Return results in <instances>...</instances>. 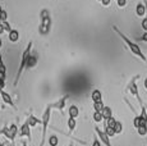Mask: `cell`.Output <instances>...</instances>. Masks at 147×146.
I'll use <instances>...</instances> for the list:
<instances>
[{
  "mask_svg": "<svg viewBox=\"0 0 147 146\" xmlns=\"http://www.w3.org/2000/svg\"><path fill=\"white\" fill-rule=\"evenodd\" d=\"M113 30H114L115 32L118 33V36H119V37L121 39V40L124 41V44H125L127 46H128V49L131 50V53H132V54L136 55V57H138V58L141 59V60L147 62V57H146V55L142 53V50H141V47L138 46L137 44L133 43V41H132L131 39H128V37H127V36L124 35V33L121 32V31H119V28H118V27H115V26H114V27H113Z\"/></svg>",
  "mask_w": 147,
  "mask_h": 146,
  "instance_id": "6da1fadb",
  "label": "cell"
},
{
  "mask_svg": "<svg viewBox=\"0 0 147 146\" xmlns=\"http://www.w3.org/2000/svg\"><path fill=\"white\" fill-rule=\"evenodd\" d=\"M32 45H33V41L31 40L30 43H28L27 47L24 49V51L22 53L21 64H19L18 72H17V74H16V80H14V86L18 85V81H19V78H21L22 73L24 72V69H27V62H28V59H30V57H31V51H32Z\"/></svg>",
  "mask_w": 147,
  "mask_h": 146,
  "instance_id": "7a4b0ae2",
  "label": "cell"
},
{
  "mask_svg": "<svg viewBox=\"0 0 147 146\" xmlns=\"http://www.w3.org/2000/svg\"><path fill=\"white\" fill-rule=\"evenodd\" d=\"M51 30V17H50L49 9H42L40 12V26H38V33L42 36L49 35Z\"/></svg>",
  "mask_w": 147,
  "mask_h": 146,
  "instance_id": "3957f363",
  "label": "cell"
},
{
  "mask_svg": "<svg viewBox=\"0 0 147 146\" xmlns=\"http://www.w3.org/2000/svg\"><path fill=\"white\" fill-rule=\"evenodd\" d=\"M51 112H53V104H49L46 105L44 110V114H42L41 118V124H42V136H41V142L40 146H44L45 142H46V131L47 127H49V123H50V118H51Z\"/></svg>",
  "mask_w": 147,
  "mask_h": 146,
  "instance_id": "277c9868",
  "label": "cell"
},
{
  "mask_svg": "<svg viewBox=\"0 0 147 146\" xmlns=\"http://www.w3.org/2000/svg\"><path fill=\"white\" fill-rule=\"evenodd\" d=\"M140 78V76H136V77L132 78V81H131V83H129V86H128V90H129V92H131L132 95L136 97V99L138 100V103H140V105H142V99H141V96H140V92H138V87H137V80Z\"/></svg>",
  "mask_w": 147,
  "mask_h": 146,
  "instance_id": "5b68a950",
  "label": "cell"
},
{
  "mask_svg": "<svg viewBox=\"0 0 147 146\" xmlns=\"http://www.w3.org/2000/svg\"><path fill=\"white\" fill-rule=\"evenodd\" d=\"M19 137H28V142L32 141V136H31V126L30 123H28V120L23 123V124L21 126V128H19Z\"/></svg>",
  "mask_w": 147,
  "mask_h": 146,
  "instance_id": "8992f818",
  "label": "cell"
},
{
  "mask_svg": "<svg viewBox=\"0 0 147 146\" xmlns=\"http://www.w3.org/2000/svg\"><path fill=\"white\" fill-rule=\"evenodd\" d=\"M95 132H96V135H97V137L100 139V141L102 142L105 146H113L111 144H110V137L105 133V131H101L100 128L96 126V127H95Z\"/></svg>",
  "mask_w": 147,
  "mask_h": 146,
  "instance_id": "52a82bcc",
  "label": "cell"
},
{
  "mask_svg": "<svg viewBox=\"0 0 147 146\" xmlns=\"http://www.w3.org/2000/svg\"><path fill=\"white\" fill-rule=\"evenodd\" d=\"M69 97V95H64L60 100H58L56 103H53V109H56L59 110L60 113L64 112V108H65V104H67V99Z\"/></svg>",
  "mask_w": 147,
  "mask_h": 146,
  "instance_id": "ba28073f",
  "label": "cell"
},
{
  "mask_svg": "<svg viewBox=\"0 0 147 146\" xmlns=\"http://www.w3.org/2000/svg\"><path fill=\"white\" fill-rule=\"evenodd\" d=\"M0 96H1V100H3V101H4L5 104H8L9 106H12V108L16 109V104H14L12 96H10L8 92H5L4 90H3V91H0Z\"/></svg>",
  "mask_w": 147,
  "mask_h": 146,
  "instance_id": "9c48e42d",
  "label": "cell"
},
{
  "mask_svg": "<svg viewBox=\"0 0 147 146\" xmlns=\"http://www.w3.org/2000/svg\"><path fill=\"white\" fill-rule=\"evenodd\" d=\"M8 39H9L10 43H18V41H19V32H18V30H13L12 28V31H9V32H8Z\"/></svg>",
  "mask_w": 147,
  "mask_h": 146,
  "instance_id": "30bf717a",
  "label": "cell"
},
{
  "mask_svg": "<svg viewBox=\"0 0 147 146\" xmlns=\"http://www.w3.org/2000/svg\"><path fill=\"white\" fill-rule=\"evenodd\" d=\"M136 14L138 17H143L146 16V4L145 3H138L136 7Z\"/></svg>",
  "mask_w": 147,
  "mask_h": 146,
  "instance_id": "8fae6325",
  "label": "cell"
},
{
  "mask_svg": "<svg viewBox=\"0 0 147 146\" xmlns=\"http://www.w3.org/2000/svg\"><path fill=\"white\" fill-rule=\"evenodd\" d=\"M91 100L94 103H98V101H102V94H101L100 90H94L91 92Z\"/></svg>",
  "mask_w": 147,
  "mask_h": 146,
  "instance_id": "7c38bea8",
  "label": "cell"
},
{
  "mask_svg": "<svg viewBox=\"0 0 147 146\" xmlns=\"http://www.w3.org/2000/svg\"><path fill=\"white\" fill-rule=\"evenodd\" d=\"M69 117L77 118L80 117V108L77 105H70L69 106Z\"/></svg>",
  "mask_w": 147,
  "mask_h": 146,
  "instance_id": "4fadbf2b",
  "label": "cell"
},
{
  "mask_svg": "<svg viewBox=\"0 0 147 146\" xmlns=\"http://www.w3.org/2000/svg\"><path fill=\"white\" fill-rule=\"evenodd\" d=\"M9 133H10V137H9V141L13 142L14 140H16V136L17 133H18V127H17L16 124H12L9 127Z\"/></svg>",
  "mask_w": 147,
  "mask_h": 146,
  "instance_id": "5bb4252c",
  "label": "cell"
},
{
  "mask_svg": "<svg viewBox=\"0 0 147 146\" xmlns=\"http://www.w3.org/2000/svg\"><path fill=\"white\" fill-rule=\"evenodd\" d=\"M27 120H28V123H30V126L31 127H35V126H37V124H41V120L38 119V118H36L35 116H28V118H27Z\"/></svg>",
  "mask_w": 147,
  "mask_h": 146,
  "instance_id": "9a60e30c",
  "label": "cell"
},
{
  "mask_svg": "<svg viewBox=\"0 0 147 146\" xmlns=\"http://www.w3.org/2000/svg\"><path fill=\"white\" fill-rule=\"evenodd\" d=\"M37 62H38L37 57H36V55H32V54H31V57H30V59H28V62H27V69L33 68V67L37 64Z\"/></svg>",
  "mask_w": 147,
  "mask_h": 146,
  "instance_id": "2e32d148",
  "label": "cell"
},
{
  "mask_svg": "<svg viewBox=\"0 0 147 146\" xmlns=\"http://www.w3.org/2000/svg\"><path fill=\"white\" fill-rule=\"evenodd\" d=\"M101 113H102V116H104V119H109V118L113 117V110H111L110 106H105Z\"/></svg>",
  "mask_w": 147,
  "mask_h": 146,
  "instance_id": "e0dca14e",
  "label": "cell"
},
{
  "mask_svg": "<svg viewBox=\"0 0 147 146\" xmlns=\"http://www.w3.org/2000/svg\"><path fill=\"white\" fill-rule=\"evenodd\" d=\"M76 126H77V120H76V118H72V117L68 118V128H69V132L74 131Z\"/></svg>",
  "mask_w": 147,
  "mask_h": 146,
  "instance_id": "ac0fdd59",
  "label": "cell"
},
{
  "mask_svg": "<svg viewBox=\"0 0 147 146\" xmlns=\"http://www.w3.org/2000/svg\"><path fill=\"white\" fill-rule=\"evenodd\" d=\"M92 118H94V120L96 123H101V122H104V116H102V113H100V112H95L94 113V116H92Z\"/></svg>",
  "mask_w": 147,
  "mask_h": 146,
  "instance_id": "d6986e66",
  "label": "cell"
},
{
  "mask_svg": "<svg viewBox=\"0 0 147 146\" xmlns=\"http://www.w3.org/2000/svg\"><path fill=\"white\" fill-rule=\"evenodd\" d=\"M105 122V126H107V127H110V128H114L115 127V124H117V122L118 120L115 119L114 117H111V118H109V119H105L104 120Z\"/></svg>",
  "mask_w": 147,
  "mask_h": 146,
  "instance_id": "ffe728a7",
  "label": "cell"
},
{
  "mask_svg": "<svg viewBox=\"0 0 147 146\" xmlns=\"http://www.w3.org/2000/svg\"><path fill=\"white\" fill-rule=\"evenodd\" d=\"M49 145L50 146H58L59 145V139L56 135H51L49 136Z\"/></svg>",
  "mask_w": 147,
  "mask_h": 146,
  "instance_id": "44dd1931",
  "label": "cell"
},
{
  "mask_svg": "<svg viewBox=\"0 0 147 146\" xmlns=\"http://www.w3.org/2000/svg\"><path fill=\"white\" fill-rule=\"evenodd\" d=\"M105 108V105H104L102 101H98V103H94V110L95 112H102V109Z\"/></svg>",
  "mask_w": 147,
  "mask_h": 146,
  "instance_id": "7402d4cb",
  "label": "cell"
},
{
  "mask_svg": "<svg viewBox=\"0 0 147 146\" xmlns=\"http://www.w3.org/2000/svg\"><path fill=\"white\" fill-rule=\"evenodd\" d=\"M141 124H142V119H141V116H138V114H136L134 116V119H133V126L136 128L141 127Z\"/></svg>",
  "mask_w": 147,
  "mask_h": 146,
  "instance_id": "603a6c76",
  "label": "cell"
},
{
  "mask_svg": "<svg viewBox=\"0 0 147 146\" xmlns=\"http://www.w3.org/2000/svg\"><path fill=\"white\" fill-rule=\"evenodd\" d=\"M137 132L140 136H146L147 135V126H141V127H138Z\"/></svg>",
  "mask_w": 147,
  "mask_h": 146,
  "instance_id": "cb8c5ba5",
  "label": "cell"
},
{
  "mask_svg": "<svg viewBox=\"0 0 147 146\" xmlns=\"http://www.w3.org/2000/svg\"><path fill=\"white\" fill-rule=\"evenodd\" d=\"M114 131H115V133H117V135H118V133H121V132H123V124H121L119 120H118L117 124H115Z\"/></svg>",
  "mask_w": 147,
  "mask_h": 146,
  "instance_id": "d4e9b609",
  "label": "cell"
},
{
  "mask_svg": "<svg viewBox=\"0 0 147 146\" xmlns=\"http://www.w3.org/2000/svg\"><path fill=\"white\" fill-rule=\"evenodd\" d=\"M105 133L109 137H113V136H115V131H114V128H110V127H107V126H105Z\"/></svg>",
  "mask_w": 147,
  "mask_h": 146,
  "instance_id": "484cf974",
  "label": "cell"
},
{
  "mask_svg": "<svg viewBox=\"0 0 147 146\" xmlns=\"http://www.w3.org/2000/svg\"><path fill=\"white\" fill-rule=\"evenodd\" d=\"M0 135H4V136L7 137V140H9V137H10V133H9V128H8V127H4V128H1V130H0Z\"/></svg>",
  "mask_w": 147,
  "mask_h": 146,
  "instance_id": "4316f807",
  "label": "cell"
},
{
  "mask_svg": "<svg viewBox=\"0 0 147 146\" xmlns=\"http://www.w3.org/2000/svg\"><path fill=\"white\" fill-rule=\"evenodd\" d=\"M92 146H102V142L100 141V139L97 137V135L94 137V142H92Z\"/></svg>",
  "mask_w": 147,
  "mask_h": 146,
  "instance_id": "83f0119b",
  "label": "cell"
},
{
  "mask_svg": "<svg viewBox=\"0 0 147 146\" xmlns=\"http://www.w3.org/2000/svg\"><path fill=\"white\" fill-rule=\"evenodd\" d=\"M0 21H1V22H7L8 21V12L3 10L1 14H0Z\"/></svg>",
  "mask_w": 147,
  "mask_h": 146,
  "instance_id": "f1b7e54d",
  "label": "cell"
},
{
  "mask_svg": "<svg viewBox=\"0 0 147 146\" xmlns=\"http://www.w3.org/2000/svg\"><path fill=\"white\" fill-rule=\"evenodd\" d=\"M141 26H142L143 31H147V17H143L142 22H141Z\"/></svg>",
  "mask_w": 147,
  "mask_h": 146,
  "instance_id": "f546056e",
  "label": "cell"
},
{
  "mask_svg": "<svg viewBox=\"0 0 147 146\" xmlns=\"http://www.w3.org/2000/svg\"><path fill=\"white\" fill-rule=\"evenodd\" d=\"M117 4H118V7L119 8H124L127 5V0H118Z\"/></svg>",
  "mask_w": 147,
  "mask_h": 146,
  "instance_id": "4dcf8cb0",
  "label": "cell"
},
{
  "mask_svg": "<svg viewBox=\"0 0 147 146\" xmlns=\"http://www.w3.org/2000/svg\"><path fill=\"white\" fill-rule=\"evenodd\" d=\"M3 23V26H4V28H5V31H8V32H9V31H12V28H10V24H9V22H1Z\"/></svg>",
  "mask_w": 147,
  "mask_h": 146,
  "instance_id": "1f68e13d",
  "label": "cell"
},
{
  "mask_svg": "<svg viewBox=\"0 0 147 146\" xmlns=\"http://www.w3.org/2000/svg\"><path fill=\"white\" fill-rule=\"evenodd\" d=\"M100 3L104 5V7H107V5H110V3H111V0H101Z\"/></svg>",
  "mask_w": 147,
  "mask_h": 146,
  "instance_id": "d6a6232c",
  "label": "cell"
},
{
  "mask_svg": "<svg viewBox=\"0 0 147 146\" xmlns=\"http://www.w3.org/2000/svg\"><path fill=\"white\" fill-rule=\"evenodd\" d=\"M141 41H143V43H147V31H145V33L142 35V37H141Z\"/></svg>",
  "mask_w": 147,
  "mask_h": 146,
  "instance_id": "836d02e7",
  "label": "cell"
},
{
  "mask_svg": "<svg viewBox=\"0 0 147 146\" xmlns=\"http://www.w3.org/2000/svg\"><path fill=\"white\" fill-rule=\"evenodd\" d=\"M5 87V81L4 80H0V91H3Z\"/></svg>",
  "mask_w": 147,
  "mask_h": 146,
  "instance_id": "e575fe53",
  "label": "cell"
},
{
  "mask_svg": "<svg viewBox=\"0 0 147 146\" xmlns=\"http://www.w3.org/2000/svg\"><path fill=\"white\" fill-rule=\"evenodd\" d=\"M3 32H5V28H4V26H3V23H0V35H1Z\"/></svg>",
  "mask_w": 147,
  "mask_h": 146,
  "instance_id": "d590c367",
  "label": "cell"
},
{
  "mask_svg": "<svg viewBox=\"0 0 147 146\" xmlns=\"http://www.w3.org/2000/svg\"><path fill=\"white\" fill-rule=\"evenodd\" d=\"M143 86H145V89L147 90V78H145V81H143Z\"/></svg>",
  "mask_w": 147,
  "mask_h": 146,
  "instance_id": "8d00e7d4",
  "label": "cell"
},
{
  "mask_svg": "<svg viewBox=\"0 0 147 146\" xmlns=\"http://www.w3.org/2000/svg\"><path fill=\"white\" fill-rule=\"evenodd\" d=\"M22 146H28V145H27L26 141H23V142H22Z\"/></svg>",
  "mask_w": 147,
  "mask_h": 146,
  "instance_id": "74e56055",
  "label": "cell"
},
{
  "mask_svg": "<svg viewBox=\"0 0 147 146\" xmlns=\"http://www.w3.org/2000/svg\"><path fill=\"white\" fill-rule=\"evenodd\" d=\"M7 146H14V145H13V142H8Z\"/></svg>",
  "mask_w": 147,
  "mask_h": 146,
  "instance_id": "f35d334b",
  "label": "cell"
},
{
  "mask_svg": "<svg viewBox=\"0 0 147 146\" xmlns=\"http://www.w3.org/2000/svg\"><path fill=\"white\" fill-rule=\"evenodd\" d=\"M3 63V58H1V54H0V64Z\"/></svg>",
  "mask_w": 147,
  "mask_h": 146,
  "instance_id": "ab89813d",
  "label": "cell"
},
{
  "mask_svg": "<svg viewBox=\"0 0 147 146\" xmlns=\"http://www.w3.org/2000/svg\"><path fill=\"white\" fill-rule=\"evenodd\" d=\"M3 10H4V9H3V8H1V5H0V14H1V12H3Z\"/></svg>",
  "mask_w": 147,
  "mask_h": 146,
  "instance_id": "60d3db41",
  "label": "cell"
},
{
  "mask_svg": "<svg viewBox=\"0 0 147 146\" xmlns=\"http://www.w3.org/2000/svg\"><path fill=\"white\" fill-rule=\"evenodd\" d=\"M3 46V41H1V39H0V47Z\"/></svg>",
  "mask_w": 147,
  "mask_h": 146,
  "instance_id": "b9f144b4",
  "label": "cell"
},
{
  "mask_svg": "<svg viewBox=\"0 0 147 146\" xmlns=\"http://www.w3.org/2000/svg\"><path fill=\"white\" fill-rule=\"evenodd\" d=\"M69 146H73V145H72V144H70V145H69Z\"/></svg>",
  "mask_w": 147,
  "mask_h": 146,
  "instance_id": "7bdbcfd3",
  "label": "cell"
},
{
  "mask_svg": "<svg viewBox=\"0 0 147 146\" xmlns=\"http://www.w3.org/2000/svg\"><path fill=\"white\" fill-rule=\"evenodd\" d=\"M97 1H101V0H97Z\"/></svg>",
  "mask_w": 147,
  "mask_h": 146,
  "instance_id": "ee69618b",
  "label": "cell"
},
{
  "mask_svg": "<svg viewBox=\"0 0 147 146\" xmlns=\"http://www.w3.org/2000/svg\"><path fill=\"white\" fill-rule=\"evenodd\" d=\"M117 1H118V0H117Z\"/></svg>",
  "mask_w": 147,
  "mask_h": 146,
  "instance_id": "f6af8a7d",
  "label": "cell"
}]
</instances>
